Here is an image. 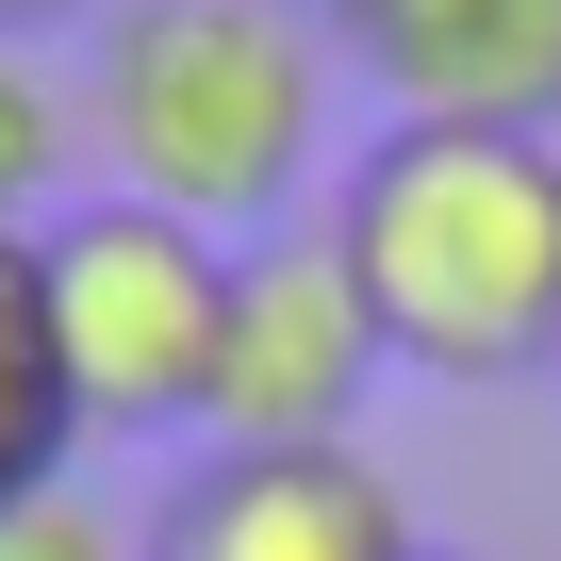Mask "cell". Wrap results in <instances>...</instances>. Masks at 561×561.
Masks as SVG:
<instances>
[{
  "label": "cell",
  "mask_w": 561,
  "mask_h": 561,
  "mask_svg": "<svg viewBox=\"0 0 561 561\" xmlns=\"http://www.w3.org/2000/svg\"><path fill=\"white\" fill-rule=\"evenodd\" d=\"M83 462V397H67V331H50V264L34 231H0V512L67 495Z\"/></svg>",
  "instance_id": "52a82bcc"
},
{
  "label": "cell",
  "mask_w": 561,
  "mask_h": 561,
  "mask_svg": "<svg viewBox=\"0 0 561 561\" xmlns=\"http://www.w3.org/2000/svg\"><path fill=\"white\" fill-rule=\"evenodd\" d=\"M380 314L331 248V215L298 231H248L231 248V331H215V430L198 446H364V397H380Z\"/></svg>",
  "instance_id": "277c9868"
},
{
  "label": "cell",
  "mask_w": 561,
  "mask_h": 561,
  "mask_svg": "<svg viewBox=\"0 0 561 561\" xmlns=\"http://www.w3.org/2000/svg\"><path fill=\"white\" fill-rule=\"evenodd\" d=\"M314 18H331V0H314Z\"/></svg>",
  "instance_id": "8fae6325"
},
{
  "label": "cell",
  "mask_w": 561,
  "mask_h": 561,
  "mask_svg": "<svg viewBox=\"0 0 561 561\" xmlns=\"http://www.w3.org/2000/svg\"><path fill=\"white\" fill-rule=\"evenodd\" d=\"M331 18L314 0H116L83 50V149L116 198L198 231H298L331 165Z\"/></svg>",
  "instance_id": "7a4b0ae2"
},
{
  "label": "cell",
  "mask_w": 561,
  "mask_h": 561,
  "mask_svg": "<svg viewBox=\"0 0 561 561\" xmlns=\"http://www.w3.org/2000/svg\"><path fill=\"white\" fill-rule=\"evenodd\" d=\"M67 18H116V0H0V34H34V50H50Z\"/></svg>",
  "instance_id": "30bf717a"
},
{
  "label": "cell",
  "mask_w": 561,
  "mask_h": 561,
  "mask_svg": "<svg viewBox=\"0 0 561 561\" xmlns=\"http://www.w3.org/2000/svg\"><path fill=\"white\" fill-rule=\"evenodd\" d=\"M331 50L413 133H561V0H331Z\"/></svg>",
  "instance_id": "8992f818"
},
{
  "label": "cell",
  "mask_w": 561,
  "mask_h": 561,
  "mask_svg": "<svg viewBox=\"0 0 561 561\" xmlns=\"http://www.w3.org/2000/svg\"><path fill=\"white\" fill-rule=\"evenodd\" d=\"M50 264V331H67V397H83V446H165V430H215V331H231V231L198 215H149V198H67L34 231Z\"/></svg>",
  "instance_id": "3957f363"
},
{
  "label": "cell",
  "mask_w": 561,
  "mask_h": 561,
  "mask_svg": "<svg viewBox=\"0 0 561 561\" xmlns=\"http://www.w3.org/2000/svg\"><path fill=\"white\" fill-rule=\"evenodd\" d=\"M67 165H83V83L34 34H0V231H50L67 215Z\"/></svg>",
  "instance_id": "ba28073f"
},
{
  "label": "cell",
  "mask_w": 561,
  "mask_h": 561,
  "mask_svg": "<svg viewBox=\"0 0 561 561\" xmlns=\"http://www.w3.org/2000/svg\"><path fill=\"white\" fill-rule=\"evenodd\" d=\"M331 248L413 380H528L561 364V133H413L380 116L331 165Z\"/></svg>",
  "instance_id": "6da1fadb"
},
{
  "label": "cell",
  "mask_w": 561,
  "mask_h": 561,
  "mask_svg": "<svg viewBox=\"0 0 561 561\" xmlns=\"http://www.w3.org/2000/svg\"><path fill=\"white\" fill-rule=\"evenodd\" d=\"M149 561H430L380 446H198L149 512Z\"/></svg>",
  "instance_id": "5b68a950"
},
{
  "label": "cell",
  "mask_w": 561,
  "mask_h": 561,
  "mask_svg": "<svg viewBox=\"0 0 561 561\" xmlns=\"http://www.w3.org/2000/svg\"><path fill=\"white\" fill-rule=\"evenodd\" d=\"M0 561H149V528H116V512L67 479V495H18V512H0Z\"/></svg>",
  "instance_id": "9c48e42d"
}]
</instances>
